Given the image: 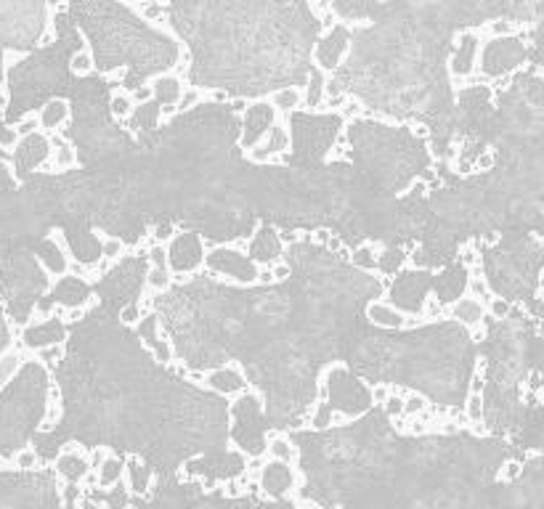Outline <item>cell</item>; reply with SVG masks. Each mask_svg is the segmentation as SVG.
<instances>
[{
    "instance_id": "1",
    "label": "cell",
    "mask_w": 544,
    "mask_h": 509,
    "mask_svg": "<svg viewBox=\"0 0 544 509\" xmlns=\"http://www.w3.org/2000/svg\"><path fill=\"white\" fill-rule=\"evenodd\" d=\"M46 21V0H0V43L6 48L24 51L38 43Z\"/></svg>"
},
{
    "instance_id": "2",
    "label": "cell",
    "mask_w": 544,
    "mask_h": 509,
    "mask_svg": "<svg viewBox=\"0 0 544 509\" xmlns=\"http://www.w3.org/2000/svg\"><path fill=\"white\" fill-rule=\"evenodd\" d=\"M525 56H528V48H525V40H520L518 35H507V37H491L483 43V48L478 51L480 59V72H483V80H497L502 74H513L515 69L525 64Z\"/></svg>"
},
{
    "instance_id": "3",
    "label": "cell",
    "mask_w": 544,
    "mask_h": 509,
    "mask_svg": "<svg viewBox=\"0 0 544 509\" xmlns=\"http://www.w3.org/2000/svg\"><path fill=\"white\" fill-rule=\"evenodd\" d=\"M165 247H168V268L173 273V284L191 281L194 273L202 271L207 252L202 244V233H173V239Z\"/></svg>"
},
{
    "instance_id": "4",
    "label": "cell",
    "mask_w": 544,
    "mask_h": 509,
    "mask_svg": "<svg viewBox=\"0 0 544 509\" xmlns=\"http://www.w3.org/2000/svg\"><path fill=\"white\" fill-rule=\"evenodd\" d=\"M348 56H351V29L346 24H332L329 29H324L311 48L313 69H319L324 74L340 72V66L346 64Z\"/></svg>"
},
{
    "instance_id": "5",
    "label": "cell",
    "mask_w": 544,
    "mask_h": 509,
    "mask_svg": "<svg viewBox=\"0 0 544 509\" xmlns=\"http://www.w3.org/2000/svg\"><path fill=\"white\" fill-rule=\"evenodd\" d=\"M292 125H290V117H276L268 133L263 136L258 143H253L250 148H244V157L250 159L253 165H279L287 154L292 151Z\"/></svg>"
},
{
    "instance_id": "6",
    "label": "cell",
    "mask_w": 544,
    "mask_h": 509,
    "mask_svg": "<svg viewBox=\"0 0 544 509\" xmlns=\"http://www.w3.org/2000/svg\"><path fill=\"white\" fill-rule=\"evenodd\" d=\"M366 318L369 324H375L377 329H412V326H423L428 324L423 316H412L406 313L403 308H398L396 303H388V300H369L366 303Z\"/></svg>"
},
{
    "instance_id": "7",
    "label": "cell",
    "mask_w": 544,
    "mask_h": 509,
    "mask_svg": "<svg viewBox=\"0 0 544 509\" xmlns=\"http://www.w3.org/2000/svg\"><path fill=\"white\" fill-rule=\"evenodd\" d=\"M478 51H480V40L475 35V27L462 29L454 46H451V59H449V74L451 80H465L473 74L475 64H478Z\"/></svg>"
},
{
    "instance_id": "8",
    "label": "cell",
    "mask_w": 544,
    "mask_h": 509,
    "mask_svg": "<svg viewBox=\"0 0 544 509\" xmlns=\"http://www.w3.org/2000/svg\"><path fill=\"white\" fill-rule=\"evenodd\" d=\"M205 390H213V393L226 395V398H236V395L247 393L250 385H247V377H244L242 361H226L218 369L205 371Z\"/></svg>"
},
{
    "instance_id": "9",
    "label": "cell",
    "mask_w": 544,
    "mask_h": 509,
    "mask_svg": "<svg viewBox=\"0 0 544 509\" xmlns=\"http://www.w3.org/2000/svg\"><path fill=\"white\" fill-rule=\"evenodd\" d=\"M276 111L268 106V101L266 99H261V101H253V104H247V109H244V120H242V136H239V146L242 148H250L253 143H258V141L268 133V128H271L273 122H276Z\"/></svg>"
},
{
    "instance_id": "10",
    "label": "cell",
    "mask_w": 544,
    "mask_h": 509,
    "mask_svg": "<svg viewBox=\"0 0 544 509\" xmlns=\"http://www.w3.org/2000/svg\"><path fill=\"white\" fill-rule=\"evenodd\" d=\"M56 343H66V324L56 316L46 318L43 324L38 326H24L16 334V345L21 351H38V348H46V345H56Z\"/></svg>"
},
{
    "instance_id": "11",
    "label": "cell",
    "mask_w": 544,
    "mask_h": 509,
    "mask_svg": "<svg viewBox=\"0 0 544 509\" xmlns=\"http://www.w3.org/2000/svg\"><path fill=\"white\" fill-rule=\"evenodd\" d=\"M443 318H454L465 329H475V326L486 324V306L478 297L465 292L457 300H451L449 306H443Z\"/></svg>"
},
{
    "instance_id": "12",
    "label": "cell",
    "mask_w": 544,
    "mask_h": 509,
    "mask_svg": "<svg viewBox=\"0 0 544 509\" xmlns=\"http://www.w3.org/2000/svg\"><path fill=\"white\" fill-rule=\"evenodd\" d=\"M122 485L131 496H151L157 488V475L151 473L138 456H131L122 470Z\"/></svg>"
},
{
    "instance_id": "13",
    "label": "cell",
    "mask_w": 544,
    "mask_h": 509,
    "mask_svg": "<svg viewBox=\"0 0 544 509\" xmlns=\"http://www.w3.org/2000/svg\"><path fill=\"white\" fill-rule=\"evenodd\" d=\"M38 122L43 136L64 133L66 125L72 122V104L66 101V99H48L38 109Z\"/></svg>"
},
{
    "instance_id": "14",
    "label": "cell",
    "mask_w": 544,
    "mask_h": 509,
    "mask_svg": "<svg viewBox=\"0 0 544 509\" xmlns=\"http://www.w3.org/2000/svg\"><path fill=\"white\" fill-rule=\"evenodd\" d=\"M266 101L276 114L282 117H290V114H298L303 111V88L301 85H284V88H276L266 96Z\"/></svg>"
},
{
    "instance_id": "15",
    "label": "cell",
    "mask_w": 544,
    "mask_h": 509,
    "mask_svg": "<svg viewBox=\"0 0 544 509\" xmlns=\"http://www.w3.org/2000/svg\"><path fill=\"white\" fill-rule=\"evenodd\" d=\"M329 6L343 21H369L375 16L377 0H329Z\"/></svg>"
},
{
    "instance_id": "16",
    "label": "cell",
    "mask_w": 544,
    "mask_h": 509,
    "mask_svg": "<svg viewBox=\"0 0 544 509\" xmlns=\"http://www.w3.org/2000/svg\"><path fill=\"white\" fill-rule=\"evenodd\" d=\"M266 454H268V459H273V462L292 464V462H298L301 448H298V443H295L290 435H284L279 430H271V433H268V440H266Z\"/></svg>"
},
{
    "instance_id": "17",
    "label": "cell",
    "mask_w": 544,
    "mask_h": 509,
    "mask_svg": "<svg viewBox=\"0 0 544 509\" xmlns=\"http://www.w3.org/2000/svg\"><path fill=\"white\" fill-rule=\"evenodd\" d=\"M24 363H27V356L16 343L9 345L6 351H0V393L14 382V377L19 374Z\"/></svg>"
},
{
    "instance_id": "18",
    "label": "cell",
    "mask_w": 544,
    "mask_h": 509,
    "mask_svg": "<svg viewBox=\"0 0 544 509\" xmlns=\"http://www.w3.org/2000/svg\"><path fill=\"white\" fill-rule=\"evenodd\" d=\"M64 417V398H61V388L56 382L48 385V400H46V414L40 422V433H54L56 425Z\"/></svg>"
},
{
    "instance_id": "19",
    "label": "cell",
    "mask_w": 544,
    "mask_h": 509,
    "mask_svg": "<svg viewBox=\"0 0 544 509\" xmlns=\"http://www.w3.org/2000/svg\"><path fill=\"white\" fill-rule=\"evenodd\" d=\"M96 239H99V260H104L106 266H114V263L125 260V255H131L128 241L120 239V236H112V233L99 231L96 233Z\"/></svg>"
},
{
    "instance_id": "20",
    "label": "cell",
    "mask_w": 544,
    "mask_h": 509,
    "mask_svg": "<svg viewBox=\"0 0 544 509\" xmlns=\"http://www.w3.org/2000/svg\"><path fill=\"white\" fill-rule=\"evenodd\" d=\"M88 473V462L80 454H61L56 456V475L66 483H80L83 475Z\"/></svg>"
},
{
    "instance_id": "21",
    "label": "cell",
    "mask_w": 544,
    "mask_h": 509,
    "mask_svg": "<svg viewBox=\"0 0 544 509\" xmlns=\"http://www.w3.org/2000/svg\"><path fill=\"white\" fill-rule=\"evenodd\" d=\"M151 91H154V99H160L162 104H176V99L181 96V88H183V80L176 77V74H157L149 80Z\"/></svg>"
},
{
    "instance_id": "22",
    "label": "cell",
    "mask_w": 544,
    "mask_h": 509,
    "mask_svg": "<svg viewBox=\"0 0 544 509\" xmlns=\"http://www.w3.org/2000/svg\"><path fill=\"white\" fill-rule=\"evenodd\" d=\"M109 111H112V117L117 122H128L133 117L136 104H133L131 91L125 85H112V91H109Z\"/></svg>"
},
{
    "instance_id": "23",
    "label": "cell",
    "mask_w": 544,
    "mask_h": 509,
    "mask_svg": "<svg viewBox=\"0 0 544 509\" xmlns=\"http://www.w3.org/2000/svg\"><path fill=\"white\" fill-rule=\"evenodd\" d=\"M385 247L380 241H372V239H364V244L358 247V250L351 252V258L348 263L358 271H377V255L383 252Z\"/></svg>"
},
{
    "instance_id": "24",
    "label": "cell",
    "mask_w": 544,
    "mask_h": 509,
    "mask_svg": "<svg viewBox=\"0 0 544 509\" xmlns=\"http://www.w3.org/2000/svg\"><path fill=\"white\" fill-rule=\"evenodd\" d=\"M122 470H125V459H120V456L112 451V454L104 459L101 467L96 470V478H99V488H112L114 483L122 478Z\"/></svg>"
},
{
    "instance_id": "25",
    "label": "cell",
    "mask_w": 544,
    "mask_h": 509,
    "mask_svg": "<svg viewBox=\"0 0 544 509\" xmlns=\"http://www.w3.org/2000/svg\"><path fill=\"white\" fill-rule=\"evenodd\" d=\"M324 77H327L324 72L311 69V80H308V85L303 88V109L313 111L321 101H324Z\"/></svg>"
},
{
    "instance_id": "26",
    "label": "cell",
    "mask_w": 544,
    "mask_h": 509,
    "mask_svg": "<svg viewBox=\"0 0 544 509\" xmlns=\"http://www.w3.org/2000/svg\"><path fill=\"white\" fill-rule=\"evenodd\" d=\"M173 287V273L170 268H160V266H149L146 276H143V289L151 295H165Z\"/></svg>"
},
{
    "instance_id": "27",
    "label": "cell",
    "mask_w": 544,
    "mask_h": 509,
    "mask_svg": "<svg viewBox=\"0 0 544 509\" xmlns=\"http://www.w3.org/2000/svg\"><path fill=\"white\" fill-rule=\"evenodd\" d=\"M96 66L99 64H96V56H94V51H91V46H83L69 54V72L75 74V77H88V74H94Z\"/></svg>"
},
{
    "instance_id": "28",
    "label": "cell",
    "mask_w": 544,
    "mask_h": 509,
    "mask_svg": "<svg viewBox=\"0 0 544 509\" xmlns=\"http://www.w3.org/2000/svg\"><path fill=\"white\" fill-rule=\"evenodd\" d=\"M486 318H491V321H499V324H505V318L507 316H513V300L510 297H499V295H491L486 297Z\"/></svg>"
},
{
    "instance_id": "29",
    "label": "cell",
    "mask_w": 544,
    "mask_h": 509,
    "mask_svg": "<svg viewBox=\"0 0 544 509\" xmlns=\"http://www.w3.org/2000/svg\"><path fill=\"white\" fill-rule=\"evenodd\" d=\"M32 356H35V361H38L40 366H59V363L66 358V343L38 348V351H32Z\"/></svg>"
},
{
    "instance_id": "30",
    "label": "cell",
    "mask_w": 544,
    "mask_h": 509,
    "mask_svg": "<svg viewBox=\"0 0 544 509\" xmlns=\"http://www.w3.org/2000/svg\"><path fill=\"white\" fill-rule=\"evenodd\" d=\"M11 464H14L16 470H21V473H29V470H38L40 464H43V456H40L38 448H29V445H24V448H19V451L14 454Z\"/></svg>"
},
{
    "instance_id": "31",
    "label": "cell",
    "mask_w": 544,
    "mask_h": 509,
    "mask_svg": "<svg viewBox=\"0 0 544 509\" xmlns=\"http://www.w3.org/2000/svg\"><path fill=\"white\" fill-rule=\"evenodd\" d=\"M199 104H205V99H202V88H199V85H183V88H181V96L176 99V109H178V114L191 111L194 106H199Z\"/></svg>"
},
{
    "instance_id": "32",
    "label": "cell",
    "mask_w": 544,
    "mask_h": 509,
    "mask_svg": "<svg viewBox=\"0 0 544 509\" xmlns=\"http://www.w3.org/2000/svg\"><path fill=\"white\" fill-rule=\"evenodd\" d=\"M462 414L468 419L470 425L473 422H483V414H486V398L483 393H468V403L462 406Z\"/></svg>"
},
{
    "instance_id": "33",
    "label": "cell",
    "mask_w": 544,
    "mask_h": 509,
    "mask_svg": "<svg viewBox=\"0 0 544 509\" xmlns=\"http://www.w3.org/2000/svg\"><path fill=\"white\" fill-rule=\"evenodd\" d=\"M433 403L425 398L423 393H414V390H406V395H403V417H417V414H423L428 411Z\"/></svg>"
},
{
    "instance_id": "34",
    "label": "cell",
    "mask_w": 544,
    "mask_h": 509,
    "mask_svg": "<svg viewBox=\"0 0 544 509\" xmlns=\"http://www.w3.org/2000/svg\"><path fill=\"white\" fill-rule=\"evenodd\" d=\"M14 133H16V138H27V136H35V133H40V122H38V111L32 109L27 111L24 117H21L16 125H14Z\"/></svg>"
},
{
    "instance_id": "35",
    "label": "cell",
    "mask_w": 544,
    "mask_h": 509,
    "mask_svg": "<svg viewBox=\"0 0 544 509\" xmlns=\"http://www.w3.org/2000/svg\"><path fill=\"white\" fill-rule=\"evenodd\" d=\"M143 316H146V313L141 311V306H138V303H128V306L120 311V324L128 326V329H136V326L141 324Z\"/></svg>"
},
{
    "instance_id": "36",
    "label": "cell",
    "mask_w": 544,
    "mask_h": 509,
    "mask_svg": "<svg viewBox=\"0 0 544 509\" xmlns=\"http://www.w3.org/2000/svg\"><path fill=\"white\" fill-rule=\"evenodd\" d=\"M143 252H146L143 258H146V263H149V266H160V268H168V247H165V244L154 241V244H149V247H146Z\"/></svg>"
},
{
    "instance_id": "37",
    "label": "cell",
    "mask_w": 544,
    "mask_h": 509,
    "mask_svg": "<svg viewBox=\"0 0 544 509\" xmlns=\"http://www.w3.org/2000/svg\"><path fill=\"white\" fill-rule=\"evenodd\" d=\"M366 393H369V406L383 408V403L391 395V385L388 382H372V385H366Z\"/></svg>"
},
{
    "instance_id": "38",
    "label": "cell",
    "mask_w": 544,
    "mask_h": 509,
    "mask_svg": "<svg viewBox=\"0 0 544 509\" xmlns=\"http://www.w3.org/2000/svg\"><path fill=\"white\" fill-rule=\"evenodd\" d=\"M523 467H525L523 462H518V459H510V462L502 464V470L497 473V480H499V483H513V480H518V478L523 475Z\"/></svg>"
},
{
    "instance_id": "39",
    "label": "cell",
    "mask_w": 544,
    "mask_h": 509,
    "mask_svg": "<svg viewBox=\"0 0 544 509\" xmlns=\"http://www.w3.org/2000/svg\"><path fill=\"white\" fill-rule=\"evenodd\" d=\"M494 165H497V151L494 148H483L470 167H473V173H488V170H494Z\"/></svg>"
},
{
    "instance_id": "40",
    "label": "cell",
    "mask_w": 544,
    "mask_h": 509,
    "mask_svg": "<svg viewBox=\"0 0 544 509\" xmlns=\"http://www.w3.org/2000/svg\"><path fill=\"white\" fill-rule=\"evenodd\" d=\"M128 91H131V99H133V104H136V109H138V106H149V104L154 101V91H151L149 83L128 88Z\"/></svg>"
},
{
    "instance_id": "41",
    "label": "cell",
    "mask_w": 544,
    "mask_h": 509,
    "mask_svg": "<svg viewBox=\"0 0 544 509\" xmlns=\"http://www.w3.org/2000/svg\"><path fill=\"white\" fill-rule=\"evenodd\" d=\"M112 454V445H96V448H91L88 451V456H85V462H88V470L91 473H96L99 467L104 464V459Z\"/></svg>"
},
{
    "instance_id": "42",
    "label": "cell",
    "mask_w": 544,
    "mask_h": 509,
    "mask_svg": "<svg viewBox=\"0 0 544 509\" xmlns=\"http://www.w3.org/2000/svg\"><path fill=\"white\" fill-rule=\"evenodd\" d=\"M383 411H385V414H388L391 419L403 417V398L398 395V393H391V395H388V400L383 403Z\"/></svg>"
},
{
    "instance_id": "43",
    "label": "cell",
    "mask_w": 544,
    "mask_h": 509,
    "mask_svg": "<svg viewBox=\"0 0 544 509\" xmlns=\"http://www.w3.org/2000/svg\"><path fill=\"white\" fill-rule=\"evenodd\" d=\"M271 276H273V284H279V281H287V278L292 276V266L284 258L273 260V263H271Z\"/></svg>"
},
{
    "instance_id": "44",
    "label": "cell",
    "mask_w": 544,
    "mask_h": 509,
    "mask_svg": "<svg viewBox=\"0 0 544 509\" xmlns=\"http://www.w3.org/2000/svg\"><path fill=\"white\" fill-rule=\"evenodd\" d=\"M202 99L207 104H231V96L226 88H202Z\"/></svg>"
},
{
    "instance_id": "45",
    "label": "cell",
    "mask_w": 544,
    "mask_h": 509,
    "mask_svg": "<svg viewBox=\"0 0 544 509\" xmlns=\"http://www.w3.org/2000/svg\"><path fill=\"white\" fill-rule=\"evenodd\" d=\"M244 493H247V485H244L239 478H228V480L223 483V496H228V499H239Z\"/></svg>"
},
{
    "instance_id": "46",
    "label": "cell",
    "mask_w": 544,
    "mask_h": 509,
    "mask_svg": "<svg viewBox=\"0 0 544 509\" xmlns=\"http://www.w3.org/2000/svg\"><path fill=\"white\" fill-rule=\"evenodd\" d=\"M46 241H51L54 247H59V250L64 252L66 258H75V255H72V250H69V241H66L64 231H59V228H54V231H48Z\"/></svg>"
},
{
    "instance_id": "47",
    "label": "cell",
    "mask_w": 544,
    "mask_h": 509,
    "mask_svg": "<svg viewBox=\"0 0 544 509\" xmlns=\"http://www.w3.org/2000/svg\"><path fill=\"white\" fill-rule=\"evenodd\" d=\"M11 106V85L3 80L0 83V117H6V109Z\"/></svg>"
},
{
    "instance_id": "48",
    "label": "cell",
    "mask_w": 544,
    "mask_h": 509,
    "mask_svg": "<svg viewBox=\"0 0 544 509\" xmlns=\"http://www.w3.org/2000/svg\"><path fill=\"white\" fill-rule=\"evenodd\" d=\"M77 509H104V504L94 501L91 496H80V499H77Z\"/></svg>"
},
{
    "instance_id": "49",
    "label": "cell",
    "mask_w": 544,
    "mask_h": 509,
    "mask_svg": "<svg viewBox=\"0 0 544 509\" xmlns=\"http://www.w3.org/2000/svg\"><path fill=\"white\" fill-rule=\"evenodd\" d=\"M412 133L417 136V138H423V141L430 138V130H428V125H412Z\"/></svg>"
},
{
    "instance_id": "50",
    "label": "cell",
    "mask_w": 544,
    "mask_h": 509,
    "mask_svg": "<svg viewBox=\"0 0 544 509\" xmlns=\"http://www.w3.org/2000/svg\"><path fill=\"white\" fill-rule=\"evenodd\" d=\"M114 3H120V6H125V9H131L133 6V0H114Z\"/></svg>"
}]
</instances>
